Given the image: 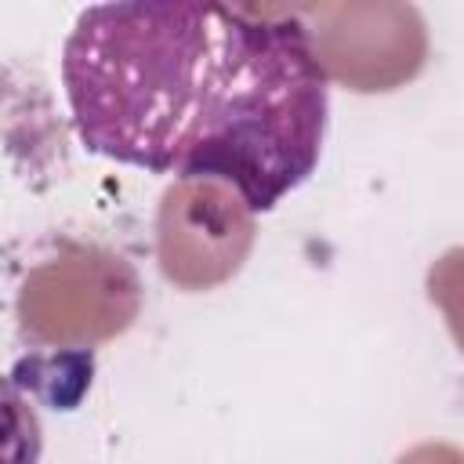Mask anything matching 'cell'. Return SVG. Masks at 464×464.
<instances>
[{"mask_svg":"<svg viewBox=\"0 0 464 464\" xmlns=\"http://www.w3.org/2000/svg\"><path fill=\"white\" fill-rule=\"evenodd\" d=\"M87 152L239 192L250 214L301 188L330 123V76L294 14L225 4H91L62 44Z\"/></svg>","mask_w":464,"mask_h":464,"instance_id":"6da1fadb","label":"cell"}]
</instances>
